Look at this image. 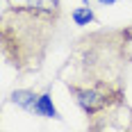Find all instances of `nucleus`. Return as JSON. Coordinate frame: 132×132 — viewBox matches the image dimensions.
Masks as SVG:
<instances>
[{
  "instance_id": "0eeeda50",
  "label": "nucleus",
  "mask_w": 132,
  "mask_h": 132,
  "mask_svg": "<svg viewBox=\"0 0 132 132\" xmlns=\"http://www.w3.org/2000/svg\"><path fill=\"white\" fill-rule=\"evenodd\" d=\"M71 18H73V23L75 25H89V23H96L98 18H96V14L89 5H82V7H75L73 12H71Z\"/></svg>"
},
{
  "instance_id": "39448f33",
  "label": "nucleus",
  "mask_w": 132,
  "mask_h": 132,
  "mask_svg": "<svg viewBox=\"0 0 132 132\" xmlns=\"http://www.w3.org/2000/svg\"><path fill=\"white\" fill-rule=\"evenodd\" d=\"M37 100H39V93L34 91V89H16V91L9 93V103H14L16 107L25 109L30 114H34Z\"/></svg>"
},
{
  "instance_id": "f03ea898",
  "label": "nucleus",
  "mask_w": 132,
  "mask_h": 132,
  "mask_svg": "<svg viewBox=\"0 0 132 132\" xmlns=\"http://www.w3.org/2000/svg\"><path fill=\"white\" fill-rule=\"evenodd\" d=\"M130 57L123 46V30H93L73 41L66 64L59 68L62 82H112L128 84Z\"/></svg>"
},
{
  "instance_id": "6e6552de",
  "label": "nucleus",
  "mask_w": 132,
  "mask_h": 132,
  "mask_svg": "<svg viewBox=\"0 0 132 132\" xmlns=\"http://www.w3.org/2000/svg\"><path fill=\"white\" fill-rule=\"evenodd\" d=\"M123 30V46H125V53H128V57H130L132 62V25H125L121 27Z\"/></svg>"
},
{
  "instance_id": "1a4fd4ad",
  "label": "nucleus",
  "mask_w": 132,
  "mask_h": 132,
  "mask_svg": "<svg viewBox=\"0 0 132 132\" xmlns=\"http://www.w3.org/2000/svg\"><path fill=\"white\" fill-rule=\"evenodd\" d=\"M96 2H98V5H103V7H109V5H114L116 0H96Z\"/></svg>"
},
{
  "instance_id": "423d86ee",
  "label": "nucleus",
  "mask_w": 132,
  "mask_h": 132,
  "mask_svg": "<svg viewBox=\"0 0 132 132\" xmlns=\"http://www.w3.org/2000/svg\"><path fill=\"white\" fill-rule=\"evenodd\" d=\"M34 114L37 116H43V119H62L57 107L53 105V96L50 91H43L39 93V100H37V107H34Z\"/></svg>"
},
{
  "instance_id": "7ed1b4c3",
  "label": "nucleus",
  "mask_w": 132,
  "mask_h": 132,
  "mask_svg": "<svg viewBox=\"0 0 132 132\" xmlns=\"http://www.w3.org/2000/svg\"><path fill=\"white\" fill-rule=\"evenodd\" d=\"M68 93L75 98L78 107L84 112L87 119L96 116L98 112L107 109L109 105L128 98L125 84H112V82H64Z\"/></svg>"
},
{
  "instance_id": "f257e3e1",
  "label": "nucleus",
  "mask_w": 132,
  "mask_h": 132,
  "mask_svg": "<svg viewBox=\"0 0 132 132\" xmlns=\"http://www.w3.org/2000/svg\"><path fill=\"white\" fill-rule=\"evenodd\" d=\"M2 59L21 75L39 73L62 23V0H0Z\"/></svg>"
},
{
  "instance_id": "20e7f679",
  "label": "nucleus",
  "mask_w": 132,
  "mask_h": 132,
  "mask_svg": "<svg viewBox=\"0 0 132 132\" xmlns=\"http://www.w3.org/2000/svg\"><path fill=\"white\" fill-rule=\"evenodd\" d=\"M87 128L93 132H109V130L132 132V105L128 103V98H123L119 103L109 105L107 109L98 112L96 116L87 119Z\"/></svg>"
}]
</instances>
